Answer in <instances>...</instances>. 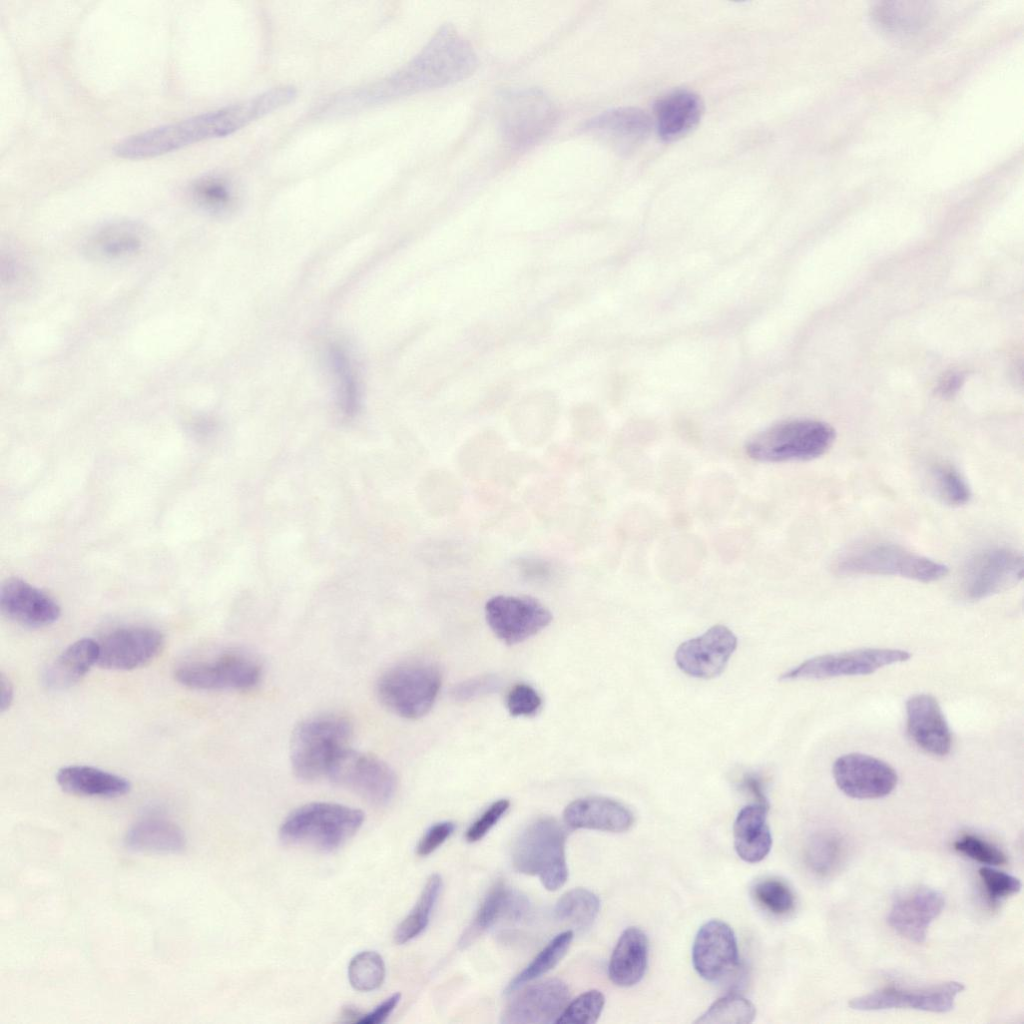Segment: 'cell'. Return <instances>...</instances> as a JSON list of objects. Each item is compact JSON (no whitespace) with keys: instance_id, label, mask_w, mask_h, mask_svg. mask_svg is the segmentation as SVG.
Here are the masks:
<instances>
[{"instance_id":"1","label":"cell","mask_w":1024,"mask_h":1024,"mask_svg":"<svg viewBox=\"0 0 1024 1024\" xmlns=\"http://www.w3.org/2000/svg\"><path fill=\"white\" fill-rule=\"evenodd\" d=\"M477 65V55L470 43L452 25L446 24L402 69L377 83L337 97L327 112L349 113L441 88L469 77Z\"/></svg>"},{"instance_id":"2","label":"cell","mask_w":1024,"mask_h":1024,"mask_svg":"<svg viewBox=\"0 0 1024 1024\" xmlns=\"http://www.w3.org/2000/svg\"><path fill=\"white\" fill-rule=\"evenodd\" d=\"M292 86H279L239 103L132 135L114 147L124 159L163 155L204 140L224 137L287 105L296 97Z\"/></svg>"},{"instance_id":"3","label":"cell","mask_w":1024,"mask_h":1024,"mask_svg":"<svg viewBox=\"0 0 1024 1024\" xmlns=\"http://www.w3.org/2000/svg\"><path fill=\"white\" fill-rule=\"evenodd\" d=\"M840 576H898L929 583L944 578L948 567L888 542H864L841 552L832 564Z\"/></svg>"},{"instance_id":"4","label":"cell","mask_w":1024,"mask_h":1024,"mask_svg":"<svg viewBox=\"0 0 1024 1024\" xmlns=\"http://www.w3.org/2000/svg\"><path fill=\"white\" fill-rule=\"evenodd\" d=\"M364 818V813L356 808L313 802L291 812L283 821L279 835L286 844L329 852L351 839Z\"/></svg>"},{"instance_id":"5","label":"cell","mask_w":1024,"mask_h":1024,"mask_svg":"<svg viewBox=\"0 0 1024 1024\" xmlns=\"http://www.w3.org/2000/svg\"><path fill=\"white\" fill-rule=\"evenodd\" d=\"M835 439V429L826 422L793 419L757 433L746 443L745 450L759 462L809 461L827 453Z\"/></svg>"},{"instance_id":"6","label":"cell","mask_w":1024,"mask_h":1024,"mask_svg":"<svg viewBox=\"0 0 1024 1024\" xmlns=\"http://www.w3.org/2000/svg\"><path fill=\"white\" fill-rule=\"evenodd\" d=\"M350 721L337 714H322L301 721L290 742L294 773L312 781L327 776L336 757L348 748L352 736Z\"/></svg>"},{"instance_id":"7","label":"cell","mask_w":1024,"mask_h":1024,"mask_svg":"<svg viewBox=\"0 0 1024 1024\" xmlns=\"http://www.w3.org/2000/svg\"><path fill=\"white\" fill-rule=\"evenodd\" d=\"M566 833L560 823L550 817L539 818L525 828L517 839L512 862L523 874L538 876L550 891L562 887L568 878L565 857Z\"/></svg>"},{"instance_id":"8","label":"cell","mask_w":1024,"mask_h":1024,"mask_svg":"<svg viewBox=\"0 0 1024 1024\" xmlns=\"http://www.w3.org/2000/svg\"><path fill=\"white\" fill-rule=\"evenodd\" d=\"M441 686L437 666L425 661H410L388 669L379 678L377 694L393 713L417 719L432 708Z\"/></svg>"},{"instance_id":"9","label":"cell","mask_w":1024,"mask_h":1024,"mask_svg":"<svg viewBox=\"0 0 1024 1024\" xmlns=\"http://www.w3.org/2000/svg\"><path fill=\"white\" fill-rule=\"evenodd\" d=\"M556 119L555 106L540 89H516L502 96L500 129L505 140L516 148L538 142L552 129Z\"/></svg>"},{"instance_id":"10","label":"cell","mask_w":1024,"mask_h":1024,"mask_svg":"<svg viewBox=\"0 0 1024 1024\" xmlns=\"http://www.w3.org/2000/svg\"><path fill=\"white\" fill-rule=\"evenodd\" d=\"M327 776L376 805L390 802L397 788L395 773L384 761L349 747L336 757Z\"/></svg>"},{"instance_id":"11","label":"cell","mask_w":1024,"mask_h":1024,"mask_svg":"<svg viewBox=\"0 0 1024 1024\" xmlns=\"http://www.w3.org/2000/svg\"><path fill=\"white\" fill-rule=\"evenodd\" d=\"M1024 558L1009 547H991L976 553L962 574L966 599L981 600L1018 584L1023 577Z\"/></svg>"},{"instance_id":"12","label":"cell","mask_w":1024,"mask_h":1024,"mask_svg":"<svg viewBox=\"0 0 1024 1024\" xmlns=\"http://www.w3.org/2000/svg\"><path fill=\"white\" fill-rule=\"evenodd\" d=\"M911 654L902 649L862 648L818 655L784 673L781 680L827 679L839 676L868 675L895 663L905 662Z\"/></svg>"},{"instance_id":"13","label":"cell","mask_w":1024,"mask_h":1024,"mask_svg":"<svg viewBox=\"0 0 1024 1024\" xmlns=\"http://www.w3.org/2000/svg\"><path fill=\"white\" fill-rule=\"evenodd\" d=\"M174 676L177 682L191 689L247 690L259 682L261 668L246 655L228 652L212 660L182 665Z\"/></svg>"},{"instance_id":"14","label":"cell","mask_w":1024,"mask_h":1024,"mask_svg":"<svg viewBox=\"0 0 1024 1024\" xmlns=\"http://www.w3.org/2000/svg\"><path fill=\"white\" fill-rule=\"evenodd\" d=\"M485 617L494 634L507 644L530 638L552 621L549 609L530 596H493L485 604Z\"/></svg>"},{"instance_id":"15","label":"cell","mask_w":1024,"mask_h":1024,"mask_svg":"<svg viewBox=\"0 0 1024 1024\" xmlns=\"http://www.w3.org/2000/svg\"><path fill=\"white\" fill-rule=\"evenodd\" d=\"M964 990L957 981H948L921 988L887 986L855 997L849 1007L860 1011L909 1008L933 1013H946L954 1008L956 996Z\"/></svg>"},{"instance_id":"16","label":"cell","mask_w":1024,"mask_h":1024,"mask_svg":"<svg viewBox=\"0 0 1024 1024\" xmlns=\"http://www.w3.org/2000/svg\"><path fill=\"white\" fill-rule=\"evenodd\" d=\"M833 777L838 788L855 799H877L889 795L896 787L894 768L873 756L849 753L833 764Z\"/></svg>"},{"instance_id":"17","label":"cell","mask_w":1024,"mask_h":1024,"mask_svg":"<svg viewBox=\"0 0 1024 1024\" xmlns=\"http://www.w3.org/2000/svg\"><path fill=\"white\" fill-rule=\"evenodd\" d=\"M98 643L100 667L132 670L149 663L160 653L164 636L155 628L127 626L110 631Z\"/></svg>"},{"instance_id":"18","label":"cell","mask_w":1024,"mask_h":1024,"mask_svg":"<svg viewBox=\"0 0 1024 1024\" xmlns=\"http://www.w3.org/2000/svg\"><path fill=\"white\" fill-rule=\"evenodd\" d=\"M737 647V637L724 625H714L701 636L681 643L675 662L685 674L709 679L725 669Z\"/></svg>"},{"instance_id":"19","label":"cell","mask_w":1024,"mask_h":1024,"mask_svg":"<svg viewBox=\"0 0 1024 1024\" xmlns=\"http://www.w3.org/2000/svg\"><path fill=\"white\" fill-rule=\"evenodd\" d=\"M692 962L697 973L707 981H717L731 973L739 963L732 928L720 920L703 924L693 942Z\"/></svg>"},{"instance_id":"20","label":"cell","mask_w":1024,"mask_h":1024,"mask_svg":"<svg viewBox=\"0 0 1024 1024\" xmlns=\"http://www.w3.org/2000/svg\"><path fill=\"white\" fill-rule=\"evenodd\" d=\"M569 988L560 979H547L530 985L505 1008L501 1022L506 1024H548L555 1022L568 1004Z\"/></svg>"},{"instance_id":"21","label":"cell","mask_w":1024,"mask_h":1024,"mask_svg":"<svg viewBox=\"0 0 1024 1024\" xmlns=\"http://www.w3.org/2000/svg\"><path fill=\"white\" fill-rule=\"evenodd\" d=\"M945 899L938 890L919 887L899 895L893 902L889 926L911 942L923 943L930 924L942 912Z\"/></svg>"},{"instance_id":"22","label":"cell","mask_w":1024,"mask_h":1024,"mask_svg":"<svg viewBox=\"0 0 1024 1024\" xmlns=\"http://www.w3.org/2000/svg\"><path fill=\"white\" fill-rule=\"evenodd\" d=\"M0 606L11 620L27 627H44L56 622L61 609L48 594L19 579H8L1 587Z\"/></svg>"},{"instance_id":"23","label":"cell","mask_w":1024,"mask_h":1024,"mask_svg":"<svg viewBox=\"0 0 1024 1024\" xmlns=\"http://www.w3.org/2000/svg\"><path fill=\"white\" fill-rule=\"evenodd\" d=\"M906 716L908 735L920 749L934 756L950 752L951 732L936 698L929 694L911 696L906 702Z\"/></svg>"},{"instance_id":"24","label":"cell","mask_w":1024,"mask_h":1024,"mask_svg":"<svg viewBox=\"0 0 1024 1024\" xmlns=\"http://www.w3.org/2000/svg\"><path fill=\"white\" fill-rule=\"evenodd\" d=\"M583 130L626 152L640 144L648 135L651 122L643 111L631 108H615L605 111L583 125Z\"/></svg>"},{"instance_id":"25","label":"cell","mask_w":1024,"mask_h":1024,"mask_svg":"<svg viewBox=\"0 0 1024 1024\" xmlns=\"http://www.w3.org/2000/svg\"><path fill=\"white\" fill-rule=\"evenodd\" d=\"M148 232L139 223L117 221L95 231L86 243L85 251L95 260L112 262L131 259L141 254L148 245Z\"/></svg>"},{"instance_id":"26","label":"cell","mask_w":1024,"mask_h":1024,"mask_svg":"<svg viewBox=\"0 0 1024 1024\" xmlns=\"http://www.w3.org/2000/svg\"><path fill=\"white\" fill-rule=\"evenodd\" d=\"M564 821L577 829L620 833L634 823L633 813L620 802L607 797H585L572 801L564 810Z\"/></svg>"},{"instance_id":"27","label":"cell","mask_w":1024,"mask_h":1024,"mask_svg":"<svg viewBox=\"0 0 1024 1024\" xmlns=\"http://www.w3.org/2000/svg\"><path fill=\"white\" fill-rule=\"evenodd\" d=\"M528 911L529 902L524 895L510 889L503 881L496 882L480 904L473 921L461 935L459 947L471 945L499 920H519Z\"/></svg>"},{"instance_id":"28","label":"cell","mask_w":1024,"mask_h":1024,"mask_svg":"<svg viewBox=\"0 0 1024 1024\" xmlns=\"http://www.w3.org/2000/svg\"><path fill=\"white\" fill-rule=\"evenodd\" d=\"M702 113V101L694 92L675 90L666 94L655 106L659 136L665 141L680 139L698 124Z\"/></svg>"},{"instance_id":"29","label":"cell","mask_w":1024,"mask_h":1024,"mask_svg":"<svg viewBox=\"0 0 1024 1024\" xmlns=\"http://www.w3.org/2000/svg\"><path fill=\"white\" fill-rule=\"evenodd\" d=\"M56 781L69 794L82 797L115 798L130 791V782L117 774L87 765L60 768Z\"/></svg>"},{"instance_id":"30","label":"cell","mask_w":1024,"mask_h":1024,"mask_svg":"<svg viewBox=\"0 0 1024 1024\" xmlns=\"http://www.w3.org/2000/svg\"><path fill=\"white\" fill-rule=\"evenodd\" d=\"M768 808L767 805L753 803L743 807L736 816L733 825L734 847L737 855L745 862H760L771 850Z\"/></svg>"},{"instance_id":"31","label":"cell","mask_w":1024,"mask_h":1024,"mask_svg":"<svg viewBox=\"0 0 1024 1024\" xmlns=\"http://www.w3.org/2000/svg\"><path fill=\"white\" fill-rule=\"evenodd\" d=\"M648 952L646 934L638 927L626 928L609 961L610 980L620 987H631L640 982L647 968Z\"/></svg>"},{"instance_id":"32","label":"cell","mask_w":1024,"mask_h":1024,"mask_svg":"<svg viewBox=\"0 0 1024 1024\" xmlns=\"http://www.w3.org/2000/svg\"><path fill=\"white\" fill-rule=\"evenodd\" d=\"M99 643L82 638L70 644L45 670L43 682L51 690H64L79 682L98 662Z\"/></svg>"},{"instance_id":"33","label":"cell","mask_w":1024,"mask_h":1024,"mask_svg":"<svg viewBox=\"0 0 1024 1024\" xmlns=\"http://www.w3.org/2000/svg\"><path fill=\"white\" fill-rule=\"evenodd\" d=\"M133 851L155 854H175L186 847L183 831L172 821L147 817L130 827L124 839Z\"/></svg>"},{"instance_id":"34","label":"cell","mask_w":1024,"mask_h":1024,"mask_svg":"<svg viewBox=\"0 0 1024 1024\" xmlns=\"http://www.w3.org/2000/svg\"><path fill=\"white\" fill-rule=\"evenodd\" d=\"M441 890V876L439 874L431 875L414 907L395 930L394 941L397 944L409 942L426 929Z\"/></svg>"},{"instance_id":"35","label":"cell","mask_w":1024,"mask_h":1024,"mask_svg":"<svg viewBox=\"0 0 1024 1024\" xmlns=\"http://www.w3.org/2000/svg\"><path fill=\"white\" fill-rule=\"evenodd\" d=\"M599 910L600 900L596 894L585 888H574L557 901L554 914L558 920L584 931L594 923Z\"/></svg>"},{"instance_id":"36","label":"cell","mask_w":1024,"mask_h":1024,"mask_svg":"<svg viewBox=\"0 0 1024 1024\" xmlns=\"http://www.w3.org/2000/svg\"><path fill=\"white\" fill-rule=\"evenodd\" d=\"M572 939L573 932L571 930L564 931L555 936L537 954L531 963L509 982L505 989V993L510 994L525 983L532 981L553 969L565 956Z\"/></svg>"},{"instance_id":"37","label":"cell","mask_w":1024,"mask_h":1024,"mask_svg":"<svg viewBox=\"0 0 1024 1024\" xmlns=\"http://www.w3.org/2000/svg\"><path fill=\"white\" fill-rule=\"evenodd\" d=\"M931 486L946 505L961 507L972 497L971 488L962 473L952 464L941 462L930 468Z\"/></svg>"},{"instance_id":"38","label":"cell","mask_w":1024,"mask_h":1024,"mask_svg":"<svg viewBox=\"0 0 1024 1024\" xmlns=\"http://www.w3.org/2000/svg\"><path fill=\"white\" fill-rule=\"evenodd\" d=\"M844 852L842 838L834 832H821L810 838L805 850L808 867L816 874H831L841 862Z\"/></svg>"},{"instance_id":"39","label":"cell","mask_w":1024,"mask_h":1024,"mask_svg":"<svg viewBox=\"0 0 1024 1024\" xmlns=\"http://www.w3.org/2000/svg\"><path fill=\"white\" fill-rule=\"evenodd\" d=\"M192 201L210 212H223L233 202V189L222 176L207 175L195 180L188 189Z\"/></svg>"},{"instance_id":"40","label":"cell","mask_w":1024,"mask_h":1024,"mask_svg":"<svg viewBox=\"0 0 1024 1024\" xmlns=\"http://www.w3.org/2000/svg\"><path fill=\"white\" fill-rule=\"evenodd\" d=\"M756 1016L754 1005L738 994H728L716 1000L696 1023L747 1024Z\"/></svg>"},{"instance_id":"41","label":"cell","mask_w":1024,"mask_h":1024,"mask_svg":"<svg viewBox=\"0 0 1024 1024\" xmlns=\"http://www.w3.org/2000/svg\"><path fill=\"white\" fill-rule=\"evenodd\" d=\"M385 973L384 960L375 951H362L356 954L348 966L349 982L354 989L361 992L379 988L385 979Z\"/></svg>"},{"instance_id":"42","label":"cell","mask_w":1024,"mask_h":1024,"mask_svg":"<svg viewBox=\"0 0 1024 1024\" xmlns=\"http://www.w3.org/2000/svg\"><path fill=\"white\" fill-rule=\"evenodd\" d=\"M752 895L763 909L774 915L788 914L795 906V896L791 888L776 878L758 881L752 888Z\"/></svg>"},{"instance_id":"43","label":"cell","mask_w":1024,"mask_h":1024,"mask_svg":"<svg viewBox=\"0 0 1024 1024\" xmlns=\"http://www.w3.org/2000/svg\"><path fill=\"white\" fill-rule=\"evenodd\" d=\"M605 1004V997L599 990H589L567 1004L555 1023L593 1024L599 1019Z\"/></svg>"},{"instance_id":"44","label":"cell","mask_w":1024,"mask_h":1024,"mask_svg":"<svg viewBox=\"0 0 1024 1024\" xmlns=\"http://www.w3.org/2000/svg\"><path fill=\"white\" fill-rule=\"evenodd\" d=\"M339 390L340 403L345 412H354L358 404V386L352 368L344 352L333 348L330 354Z\"/></svg>"},{"instance_id":"45","label":"cell","mask_w":1024,"mask_h":1024,"mask_svg":"<svg viewBox=\"0 0 1024 1024\" xmlns=\"http://www.w3.org/2000/svg\"><path fill=\"white\" fill-rule=\"evenodd\" d=\"M956 851L987 865H1003L1007 862L1006 855L995 845L976 835L965 834L955 841Z\"/></svg>"},{"instance_id":"46","label":"cell","mask_w":1024,"mask_h":1024,"mask_svg":"<svg viewBox=\"0 0 1024 1024\" xmlns=\"http://www.w3.org/2000/svg\"><path fill=\"white\" fill-rule=\"evenodd\" d=\"M978 873L992 902L1001 901L1021 890V881L1008 873L990 867H982Z\"/></svg>"},{"instance_id":"47","label":"cell","mask_w":1024,"mask_h":1024,"mask_svg":"<svg viewBox=\"0 0 1024 1024\" xmlns=\"http://www.w3.org/2000/svg\"><path fill=\"white\" fill-rule=\"evenodd\" d=\"M506 704L513 716H533L540 710L542 699L532 686L519 683L509 691Z\"/></svg>"},{"instance_id":"48","label":"cell","mask_w":1024,"mask_h":1024,"mask_svg":"<svg viewBox=\"0 0 1024 1024\" xmlns=\"http://www.w3.org/2000/svg\"><path fill=\"white\" fill-rule=\"evenodd\" d=\"M500 685L501 680L495 675L477 676L456 684L451 690V695L456 701H470L497 691Z\"/></svg>"},{"instance_id":"49","label":"cell","mask_w":1024,"mask_h":1024,"mask_svg":"<svg viewBox=\"0 0 1024 1024\" xmlns=\"http://www.w3.org/2000/svg\"><path fill=\"white\" fill-rule=\"evenodd\" d=\"M510 806L507 799H499L492 803L479 818L474 821L466 831L465 838L468 842H476L482 839L490 829L501 819Z\"/></svg>"},{"instance_id":"50","label":"cell","mask_w":1024,"mask_h":1024,"mask_svg":"<svg viewBox=\"0 0 1024 1024\" xmlns=\"http://www.w3.org/2000/svg\"><path fill=\"white\" fill-rule=\"evenodd\" d=\"M454 823L443 821L432 825L419 840L416 853L419 856H427L442 845L453 833Z\"/></svg>"},{"instance_id":"51","label":"cell","mask_w":1024,"mask_h":1024,"mask_svg":"<svg viewBox=\"0 0 1024 1024\" xmlns=\"http://www.w3.org/2000/svg\"><path fill=\"white\" fill-rule=\"evenodd\" d=\"M400 999H401V994L400 993H395V994L391 995L390 997L385 999L382 1003H380L377 1007H375L371 1012H369L367 1014H362L361 1018L358 1021V1024H380V1023H383L389 1017V1015L393 1012L395 1007L398 1005Z\"/></svg>"},{"instance_id":"52","label":"cell","mask_w":1024,"mask_h":1024,"mask_svg":"<svg viewBox=\"0 0 1024 1024\" xmlns=\"http://www.w3.org/2000/svg\"><path fill=\"white\" fill-rule=\"evenodd\" d=\"M965 375L960 371H950L942 376L936 386V393L945 399L952 398L963 386Z\"/></svg>"},{"instance_id":"53","label":"cell","mask_w":1024,"mask_h":1024,"mask_svg":"<svg viewBox=\"0 0 1024 1024\" xmlns=\"http://www.w3.org/2000/svg\"><path fill=\"white\" fill-rule=\"evenodd\" d=\"M741 787L755 798V803L769 806L764 793L763 783L758 776L753 774L745 775L741 781Z\"/></svg>"},{"instance_id":"54","label":"cell","mask_w":1024,"mask_h":1024,"mask_svg":"<svg viewBox=\"0 0 1024 1024\" xmlns=\"http://www.w3.org/2000/svg\"><path fill=\"white\" fill-rule=\"evenodd\" d=\"M520 568L523 570L524 576L534 579H543L549 576L550 567L546 562L528 559L522 561Z\"/></svg>"},{"instance_id":"55","label":"cell","mask_w":1024,"mask_h":1024,"mask_svg":"<svg viewBox=\"0 0 1024 1024\" xmlns=\"http://www.w3.org/2000/svg\"><path fill=\"white\" fill-rule=\"evenodd\" d=\"M0 691H1L0 710L3 713L4 711H6L11 706V703L13 701V696H14L13 685H12L10 679L7 678L3 673L1 674V687H0Z\"/></svg>"}]
</instances>
